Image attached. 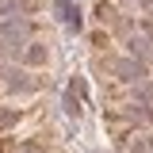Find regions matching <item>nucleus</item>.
<instances>
[{"instance_id":"1","label":"nucleus","mask_w":153,"mask_h":153,"mask_svg":"<svg viewBox=\"0 0 153 153\" xmlns=\"http://www.w3.org/2000/svg\"><path fill=\"white\" fill-rule=\"evenodd\" d=\"M115 73L123 76V80H146V65L138 57H119L115 61Z\"/></svg>"},{"instance_id":"2","label":"nucleus","mask_w":153,"mask_h":153,"mask_svg":"<svg viewBox=\"0 0 153 153\" xmlns=\"http://www.w3.org/2000/svg\"><path fill=\"white\" fill-rule=\"evenodd\" d=\"M134 96L146 103V100H153V80H138V88H134Z\"/></svg>"},{"instance_id":"3","label":"nucleus","mask_w":153,"mask_h":153,"mask_svg":"<svg viewBox=\"0 0 153 153\" xmlns=\"http://www.w3.org/2000/svg\"><path fill=\"white\" fill-rule=\"evenodd\" d=\"M138 27H142V35H146V38H153V16H146V19H138Z\"/></svg>"},{"instance_id":"4","label":"nucleus","mask_w":153,"mask_h":153,"mask_svg":"<svg viewBox=\"0 0 153 153\" xmlns=\"http://www.w3.org/2000/svg\"><path fill=\"white\" fill-rule=\"evenodd\" d=\"M142 123H153V107H146V111H142Z\"/></svg>"},{"instance_id":"5","label":"nucleus","mask_w":153,"mask_h":153,"mask_svg":"<svg viewBox=\"0 0 153 153\" xmlns=\"http://www.w3.org/2000/svg\"><path fill=\"white\" fill-rule=\"evenodd\" d=\"M142 146H146V153H153V134H149V138H142Z\"/></svg>"}]
</instances>
